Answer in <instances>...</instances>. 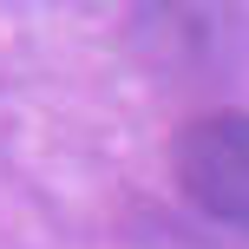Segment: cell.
I'll list each match as a JSON object with an SVG mask.
<instances>
[{
  "instance_id": "obj_1",
  "label": "cell",
  "mask_w": 249,
  "mask_h": 249,
  "mask_svg": "<svg viewBox=\"0 0 249 249\" xmlns=\"http://www.w3.org/2000/svg\"><path fill=\"white\" fill-rule=\"evenodd\" d=\"M171 171L203 216L249 230V112H197L171 138Z\"/></svg>"
}]
</instances>
